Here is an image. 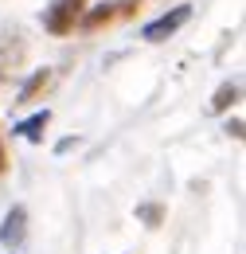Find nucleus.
<instances>
[{
  "label": "nucleus",
  "instance_id": "8",
  "mask_svg": "<svg viewBox=\"0 0 246 254\" xmlns=\"http://www.w3.org/2000/svg\"><path fill=\"white\" fill-rule=\"evenodd\" d=\"M239 94H243V82H227V86H219V94L211 98V110H227L231 102H239Z\"/></svg>",
  "mask_w": 246,
  "mask_h": 254
},
{
  "label": "nucleus",
  "instance_id": "4",
  "mask_svg": "<svg viewBox=\"0 0 246 254\" xmlns=\"http://www.w3.org/2000/svg\"><path fill=\"white\" fill-rule=\"evenodd\" d=\"M187 20H191V8H187V4H180V8H172V12H164L160 20H153V24H149V28H145L141 35H145L149 43H160V39H168V35L176 32L180 24H187Z\"/></svg>",
  "mask_w": 246,
  "mask_h": 254
},
{
  "label": "nucleus",
  "instance_id": "6",
  "mask_svg": "<svg viewBox=\"0 0 246 254\" xmlns=\"http://www.w3.org/2000/svg\"><path fill=\"white\" fill-rule=\"evenodd\" d=\"M47 86H51V70H35L28 82H24V90H20L16 102H35L39 94H47Z\"/></svg>",
  "mask_w": 246,
  "mask_h": 254
},
{
  "label": "nucleus",
  "instance_id": "3",
  "mask_svg": "<svg viewBox=\"0 0 246 254\" xmlns=\"http://www.w3.org/2000/svg\"><path fill=\"white\" fill-rule=\"evenodd\" d=\"M141 8V0H106V4H98L90 16L82 20V28H102V24H114V20H125V16H133Z\"/></svg>",
  "mask_w": 246,
  "mask_h": 254
},
{
  "label": "nucleus",
  "instance_id": "10",
  "mask_svg": "<svg viewBox=\"0 0 246 254\" xmlns=\"http://www.w3.org/2000/svg\"><path fill=\"white\" fill-rule=\"evenodd\" d=\"M0 168H4V149H0Z\"/></svg>",
  "mask_w": 246,
  "mask_h": 254
},
{
  "label": "nucleus",
  "instance_id": "5",
  "mask_svg": "<svg viewBox=\"0 0 246 254\" xmlns=\"http://www.w3.org/2000/svg\"><path fill=\"white\" fill-rule=\"evenodd\" d=\"M24 231H28V211L24 207H12L4 215V227H0V243L4 247H20L24 243Z\"/></svg>",
  "mask_w": 246,
  "mask_h": 254
},
{
  "label": "nucleus",
  "instance_id": "2",
  "mask_svg": "<svg viewBox=\"0 0 246 254\" xmlns=\"http://www.w3.org/2000/svg\"><path fill=\"white\" fill-rule=\"evenodd\" d=\"M28 59V39L20 28H0V78L16 74Z\"/></svg>",
  "mask_w": 246,
  "mask_h": 254
},
{
  "label": "nucleus",
  "instance_id": "9",
  "mask_svg": "<svg viewBox=\"0 0 246 254\" xmlns=\"http://www.w3.org/2000/svg\"><path fill=\"white\" fill-rule=\"evenodd\" d=\"M137 215H141V219L149 223V227H156V223H160V207H156V203H149V207H141Z\"/></svg>",
  "mask_w": 246,
  "mask_h": 254
},
{
  "label": "nucleus",
  "instance_id": "1",
  "mask_svg": "<svg viewBox=\"0 0 246 254\" xmlns=\"http://www.w3.org/2000/svg\"><path fill=\"white\" fill-rule=\"evenodd\" d=\"M82 8H86V0H51L47 12H43V28L51 35L74 32V24L82 20Z\"/></svg>",
  "mask_w": 246,
  "mask_h": 254
},
{
  "label": "nucleus",
  "instance_id": "7",
  "mask_svg": "<svg viewBox=\"0 0 246 254\" xmlns=\"http://www.w3.org/2000/svg\"><path fill=\"white\" fill-rule=\"evenodd\" d=\"M47 122H51V114H47V110H43V114H35V118H28V122H20V137H24V141H43Z\"/></svg>",
  "mask_w": 246,
  "mask_h": 254
}]
</instances>
